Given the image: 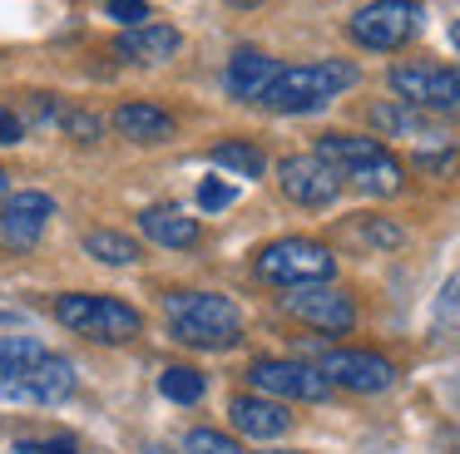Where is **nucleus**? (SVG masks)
I'll return each instance as SVG.
<instances>
[{
    "mask_svg": "<svg viewBox=\"0 0 460 454\" xmlns=\"http://www.w3.org/2000/svg\"><path fill=\"white\" fill-rule=\"evenodd\" d=\"M357 65L351 59H307V65H282L272 74V84L262 89L258 104L272 114H312V109L332 104L337 94H347L357 84Z\"/></svg>",
    "mask_w": 460,
    "mask_h": 454,
    "instance_id": "f257e3e1",
    "label": "nucleus"
},
{
    "mask_svg": "<svg viewBox=\"0 0 460 454\" xmlns=\"http://www.w3.org/2000/svg\"><path fill=\"white\" fill-rule=\"evenodd\" d=\"M317 158H327L341 173V183L361 188L371 197H391L406 183V168L391 153L381 138H361V134H322L317 138Z\"/></svg>",
    "mask_w": 460,
    "mask_h": 454,
    "instance_id": "f03ea898",
    "label": "nucleus"
},
{
    "mask_svg": "<svg viewBox=\"0 0 460 454\" xmlns=\"http://www.w3.org/2000/svg\"><path fill=\"white\" fill-rule=\"evenodd\" d=\"M164 311H169V331L173 341L199 345V351H228L238 345V306L218 292H169L164 296Z\"/></svg>",
    "mask_w": 460,
    "mask_h": 454,
    "instance_id": "7ed1b4c3",
    "label": "nucleus"
},
{
    "mask_svg": "<svg viewBox=\"0 0 460 454\" xmlns=\"http://www.w3.org/2000/svg\"><path fill=\"white\" fill-rule=\"evenodd\" d=\"M55 321L75 336H90V341H104V345H119V341H134L144 331V316L134 311L129 301L119 296H94V292H65L55 296Z\"/></svg>",
    "mask_w": 460,
    "mask_h": 454,
    "instance_id": "20e7f679",
    "label": "nucleus"
},
{
    "mask_svg": "<svg viewBox=\"0 0 460 454\" xmlns=\"http://www.w3.org/2000/svg\"><path fill=\"white\" fill-rule=\"evenodd\" d=\"M258 276L278 286H312V282H332L337 272V257L332 247L312 242V237H282V242H268L258 252Z\"/></svg>",
    "mask_w": 460,
    "mask_h": 454,
    "instance_id": "39448f33",
    "label": "nucleus"
},
{
    "mask_svg": "<svg viewBox=\"0 0 460 454\" xmlns=\"http://www.w3.org/2000/svg\"><path fill=\"white\" fill-rule=\"evenodd\" d=\"M391 94L436 118H460V69L456 65H396L386 74Z\"/></svg>",
    "mask_w": 460,
    "mask_h": 454,
    "instance_id": "423d86ee",
    "label": "nucleus"
},
{
    "mask_svg": "<svg viewBox=\"0 0 460 454\" xmlns=\"http://www.w3.org/2000/svg\"><path fill=\"white\" fill-rule=\"evenodd\" d=\"M420 20H426L420 0H371V5H361L351 15L347 35L361 49H401L420 30Z\"/></svg>",
    "mask_w": 460,
    "mask_h": 454,
    "instance_id": "0eeeda50",
    "label": "nucleus"
},
{
    "mask_svg": "<svg viewBox=\"0 0 460 454\" xmlns=\"http://www.w3.org/2000/svg\"><path fill=\"white\" fill-rule=\"evenodd\" d=\"M282 311H288L292 321L317 326V331H327V336H341V331H351V326H357V301H351L347 292H337V286H327V282L288 286Z\"/></svg>",
    "mask_w": 460,
    "mask_h": 454,
    "instance_id": "6e6552de",
    "label": "nucleus"
},
{
    "mask_svg": "<svg viewBox=\"0 0 460 454\" xmlns=\"http://www.w3.org/2000/svg\"><path fill=\"white\" fill-rule=\"evenodd\" d=\"M317 371L327 375V385L351 395H381L396 385V365L376 351H322Z\"/></svg>",
    "mask_w": 460,
    "mask_h": 454,
    "instance_id": "1a4fd4ad",
    "label": "nucleus"
},
{
    "mask_svg": "<svg viewBox=\"0 0 460 454\" xmlns=\"http://www.w3.org/2000/svg\"><path fill=\"white\" fill-rule=\"evenodd\" d=\"M248 385L258 395H268V400H327L332 395L327 375L302 361H252Z\"/></svg>",
    "mask_w": 460,
    "mask_h": 454,
    "instance_id": "9d476101",
    "label": "nucleus"
},
{
    "mask_svg": "<svg viewBox=\"0 0 460 454\" xmlns=\"http://www.w3.org/2000/svg\"><path fill=\"white\" fill-rule=\"evenodd\" d=\"M75 385H80V375H75V361L70 355H55L45 351L35 365H25L21 375H15L11 385H5V400H25V405H60L75 395Z\"/></svg>",
    "mask_w": 460,
    "mask_h": 454,
    "instance_id": "9b49d317",
    "label": "nucleus"
},
{
    "mask_svg": "<svg viewBox=\"0 0 460 454\" xmlns=\"http://www.w3.org/2000/svg\"><path fill=\"white\" fill-rule=\"evenodd\" d=\"M278 188L297 207H327V203H337V193H341V173L317 153H292L278 163Z\"/></svg>",
    "mask_w": 460,
    "mask_h": 454,
    "instance_id": "f8f14e48",
    "label": "nucleus"
},
{
    "mask_svg": "<svg viewBox=\"0 0 460 454\" xmlns=\"http://www.w3.org/2000/svg\"><path fill=\"white\" fill-rule=\"evenodd\" d=\"M50 217H55V197L50 193H35V188L11 193L5 203H0V247L31 252V247L40 242V232H45Z\"/></svg>",
    "mask_w": 460,
    "mask_h": 454,
    "instance_id": "ddd939ff",
    "label": "nucleus"
},
{
    "mask_svg": "<svg viewBox=\"0 0 460 454\" xmlns=\"http://www.w3.org/2000/svg\"><path fill=\"white\" fill-rule=\"evenodd\" d=\"M371 128H376L381 138H411V144H420V148H446L450 144V134L440 128V118L436 114H426V109H416V104H406V99H386V104H371Z\"/></svg>",
    "mask_w": 460,
    "mask_h": 454,
    "instance_id": "4468645a",
    "label": "nucleus"
},
{
    "mask_svg": "<svg viewBox=\"0 0 460 454\" xmlns=\"http://www.w3.org/2000/svg\"><path fill=\"white\" fill-rule=\"evenodd\" d=\"M228 415H233V430H243L248 440H278V434L292 430L288 405L268 400V395H233Z\"/></svg>",
    "mask_w": 460,
    "mask_h": 454,
    "instance_id": "2eb2a0df",
    "label": "nucleus"
},
{
    "mask_svg": "<svg viewBox=\"0 0 460 454\" xmlns=\"http://www.w3.org/2000/svg\"><path fill=\"white\" fill-rule=\"evenodd\" d=\"M183 45V35L173 25H164V20H149V25H134L119 35V59H129V65H164V59H173Z\"/></svg>",
    "mask_w": 460,
    "mask_h": 454,
    "instance_id": "dca6fc26",
    "label": "nucleus"
},
{
    "mask_svg": "<svg viewBox=\"0 0 460 454\" xmlns=\"http://www.w3.org/2000/svg\"><path fill=\"white\" fill-rule=\"evenodd\" d=\"M114 128H119L129 144H169V138L179 134V118H173L169 109H159V104L134 99V104L114 109Z\"/></svg>",
    "mask_w": 460,
    "mask_h": 454,
    "instance_id": "f3484780",
    "label": "nucleus"
},
{
    "mask_svg": "<svg viewBox=\"0 0 460 454\" xmlns=\"http://www.w3.org/2000/svg\"><path fill=\"white\" fill-rule=\"evenodd\" d=\"M272 74H278V65H272L262 49L243 45V49H233V59H228V94L243 99V104H258L262 89L272 84Z\"/></svg>",
    "mask_w": 460,
    "mask_h": 454,
    "instance_id": "a211bd4d",
    "label": "nucleus"
},
{
    "mask_svg": "<svg viewBox=\"0 0 460 454\" xmlns=\"http://www.w3.org/2000/svg\"><path fill=\"white\" fill-rule=\"evenodd\" d=\"M139 232L159 247H193L203 227H199V217L179 213V207H149V213L139 217Z\"/></svg>",
    "mask_w": 460,
    "mask_h": 454,
    "instance_id": "6ab92c4d",
    "label": "nucleus"
},
{
    "mask_svg": "<svg viewBox=\"0 0 460 454\" xmlns=\"http://www.w3.org/2000/svg\"><path fill=\"white\" fill-rule=\"evenodd\" d=\"M84 252H90L94 262H104V266H134V262H144L139 237L119 232V227H94V232L84 237Z\"/></svg>",
    "mask_w": 460,
    "mask_h": 454,
    "instance_id": "aec40b11",
    "label": "nucleus"
},
{
    "mask_svg": "<svg viewBox=\"0 0 460 454\" xmlns=\"http://www.w3.org/2000/svg\"><path fill=\"white\" fill-rule=\"evenodd\" d=\"M213 163L228 168L233 178H262V168H268V158H262V148L243 144V138H233V144H213Z\"/></svg>",
    "mask_w": 460,
    "mask_h": 454,
    "instance_id": "412c9836",
    "label": "nucleus"
},
{
    "mask_svg": "<svg viewBox=\"0 0 460 454\" xmlns=\"http://www.w3.org/2000/svg\"><path fill=\"white\" fill-rule=\"evenodd\" d=\"M40 355H45V345L35 341V336H5V341H0V390H5L25 365L40 361Z\"/></svg>",
    "mask_w": 460,
    "mask_h": 454,
    "instance_id": "4be33fe9",
    "label": "nucleus"
},
{
    "mask_svg": "<svg viewBox=\"0 0 460 454\" xmlns=\"http://www.w3.org/2000/svg\"><path fill=\"white\" fill-rule=\"evenodd\" d=\"M159 390L169 395L173 405H199L208 385H203V375L193 371V365H169V371L159 375Z\"/></svg>",
    "mask_w": 460,
    "mask_h": 454,
    "instance_id": "5701e85b",
    "label": "nucleus"
},
{
    "mask_svg": "<svg viewBox=\"0 0 460 454\" xmlns=\"http://www.w3.org/2000/svg\"><path fill=\"white\" fill-rule=\"evenodd\" d=\"M357 237L367 247H376V252H396L401 242H406V227L391 223V217H361L357 223Z\"/></svg>",
    "mask_w": 460,
    "mask_h": 454,
    "instance_id": "b1692460",
    "label": "nucleus"
},
{
    "mask_svg": "<svg viewBox=\"0 0 460 454\" xmlns=\"http://www.w3.org/2000/svg\"><path fill=\"white\" fill-rule=\"evenodd\" d=\"M183 454H243V444L223 430H189L183 434Z\"/></svg>",
    "mask_w": 460,
    "mask_h": 454,
    "instance_id": "393cba45",
    "label": "nucleus"
},
{
    "mask_svg": "<svg viewBox=\"0 0 460 454\" xmlns=\"http://www.w3.org/2000/svg\"><path fill=\"white\" fill-rule=\"evenodd\" d=\"M60 128L75 138V144H100L104 118H94L90 109H65V114H60Z\"/></svg>",
    "mask_w": 460,
    "mask_h": 454,
    "instance_id": "a878e982",
    "label": "nucleus"
},
{
    "mask_svg": "<svg viewBox=\"0 0 460 454\" xmlns=\"http://www.w3.org/2000/svg\"><path fill=\"white\" fill-rule=\"evenodd\" d=\"M416 168H420V173H440V178H450V173H456V168H460V153H456V148H420V153H416Z\"/></svg>",
    "mask_w": 460,
    "mask_h": 454,
    "instance_id": "bb28decb",
    "label": "nucleus"
},
{
    "mask_svg": "<svg viewBox=\"0 0 460 454\" xmlns=\"http://www.w3.org/2000/svg\"><path fill=\"white\" fill-rule=\"evenodd\" d=\"M104 10H110V15L119 20L124 30H134V25H149V20H154V15H149V0H110Z\"/></svg>",
    "mask_w": 460,
    "mask_h": 454,
    "instance_id": "cd10ccee",
    "label": "nucleus"
},
{
    "mask_svg": "<svg viewBox=\"0 0 460 454\" xmlns=\"http://www.w3.org/2000/svg\"><path fill=\"white\" fill-rule=\"evenodd\" d=\"M228 203H233V188L218 183V178H208V183L199 188V207H203V213H218V207H228Z\"/></svg>",
    "mask_w": 460,
    "mask_h": 454,
    "instance_id": "c85d7f7f",
    "label": "nucleus"
},
{
    "mask_svg": "<svg viewBox=\"0 0 460 454\" xmlns=\"http://www.w3.org/2000/svg\"><path fill=\"white\" fill-rule=\"evenodd\" d=\"M25 138V118L15 109H0V144H21Z\"/></svg>",
    "mask_w": 460,
    "mask_h": 454,
    "instance_id": "c756f323",
    "label": "nucleus"
},
{
    "mask_svg": "<svg viewBox=\"0 0 460 454\" xmlns=\"http://www.w3.org/2000/svg\"><path fill=\"white\" fill-rule=\"evenodd\" d=\"M11 454H80L70 440H40V444H15Z\"/></svg>",
    "mask_w": 460,
    "mask_h": 454,
    "instance_id": "7c9ffc66",
    "label": "nucleus"
},
{
    "mask_svg": "<svg viewBox=\"0 0 460 454\" xmlns=\"http://www.w3.org/2000/svg\"><path fill=\"white\" fill-rule=\"evenodd\" d=\"M440 321H460V282H450L440 296Z\"/></svg>",
    "mask_w": 460,
    "mask_h": 454,
    "instance_id": "2f4dec72",
    "label": "nucleus"
},
{
    "mask_svg": "<svg viewBox=\"0 0 460 454\" xmlns=\"http://www.w3.org/2000/svg\"><path fill=\"white\" fill-rule=\"evenodd\" d=\"M450 39H456V49H460V20H456V30H450Z\"/></svg>",
    "mask_w": 460,
    "mask_h": 454,
    "instance_id": "473e14b6",
    "label": "nucleus"
},
{
    "mask_svg": "<svg viewBox=\"0 0 460 454\" xmlns=\"http://www.w3.org/2000/svg\"><path fill=\"white\" fill-rule=\"evenodd\" d=\"M0 197H5V168H0Z\"/></svg>",
    "mask_w": 460,
    "mask_h": 454,
    "instance_id": "72a5a7b5",
    "label": "nucleus"
},
{
    "mask_svg": "<svg viewBox=\"0 0 460 454\" xmlns=\"http://www.w3.org/2000/svg\"><path fill=\"white\" fill-rule=\"evenodd\" d=\"M268 454H297V450H268Z\"/></svg>",
    "mask_w": 460,
    "mask_h": 454,
    "instance_id": "f704fd0d",
    "label": "nucleus"
}]
</instances>
